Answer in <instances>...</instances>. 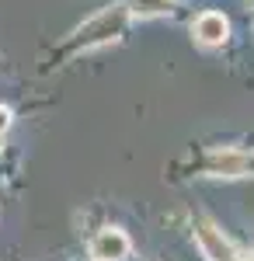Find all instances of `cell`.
<instances>
[{"instance_id": "6da1fadb", "label": "cell", "mask_w": 254, "mask_h": 261, "mask_svg": "<svg viewBox=\"0 0 254 261\" xmlns=\"http://www.w3.org/2000/svg\"><path fill=\"white\" fill-rule=\"evenodd\" d=\"M125 21H129V11L122 4L105 7L101 14H94V18L80 28L73 42H77V49H84V53L87 49H98V45H108V42H118L125 35Z\"/></svg>"}, {"instance_id": "7a4b0ae2", "label": "cell", "mask_w": 254, "mask_h": 261, "mask_svg": "<svg viewBox=\"0 0 254 261\" xmlns=\"http://www.w3.org/2000/svg\"><path fill=\"white\" fill-rule=\"evenodd\" d=\"M192 237H195V244H198V251H202V258H206V261H240L237 247L230 244V237H226L216 223L195 220Z\"/></svg>"}, {"instance_id": "3957f363", "label": "cell", "mask_w": 254, "mask_h": 261, "mask_svg": "<svg viewBox=\"0 0 254 261\" xmlns=\"http://www.w3.org/2000/svg\"><path fill=\"white\" fill-rule=\"evenodd\" d=\"M247 167H251V153L237 146H219L213 153H206V164H202L209 178H244Z\"/></svg>"}, {"instance_id": "277c9868", "label": "cell", "mask_w": 254, "mask_h": 261, "mask_svg": "<svg viewBox=\"0 0 254 261\" xmlns=\"http://www.w3.org/2000/svg\"><path fill=\"white\" fill-rule=\"evenodd\" d=\"M87 251H91L94 261H125L129 251H133V244H129V237H125V230L105 226V230H98V233L91 237Z\"/></svg>"}, {"instance_id": "5b68a950", "label": "cell", "mask_w": 254, "mask_h": 261, "mask_svg": "<svg viewBox=\"0 0 254 261\" xmlns=\"http://www.w3.org/2000/svg\"><path fill=\"white\" fill-rule=\"evenodd\" d=\"M192 35H195L198 45L219 49V45H226V39H230V21L223 18L219 11H202V14L192 21Z\"/></svg>"}, {"instance_id": "8992f818", "label": "cell", "mask_w": 254, "mask_h": 261, "mask_svg": "<svg viewBox=\"0 0 254 261\" xmlns=\"http://www.w3.org/2000/svg\"><path fill=\"white\" fill-rule=\"evenodd\" d=\"M129 18H160L171 11V0H122Z\"/></svg>"}, {"instance_id": "52a82bcc", "label": "cell", "mask_w": 254, "mask_h": 261, "mask_svg": "<svg viewBox=\"0 0 254 261\" xmlns=\"http://www.w3.org/2000/svg\"><path fill=\"white\" fill-rule=\"evenodd\" d=\"M11 119H14V115H11V108H7V105H0V140L7 136V129H11Z\"/></svg>"}, {"instance_id": "ba28073f", "label": "cell", "mask_w": 254, "mask_h": 261, "mask_svg": "<svg viewBox=\"0 0 254 261\" xmlns=\"http://www.w3.org/2000/svg\"><path fill=\"white\" fill-rule=\"evenodd\" d=\"M247 261H254V254H247Z\"/></svg>"}, {"instance_id": "9c48e42d", "label": "cell", "mask_w": 254, "mask_h": 261, "mask_svg": "<svg viewBox=\"0 0 254 261\" xmlns=\"http://www.w3.org/2000/svg\"><path fill=\"white\" fill-rule=\"evenodd\" d=\"M171 4H174V0H171Z\"/></svg>"}]
</instances>
